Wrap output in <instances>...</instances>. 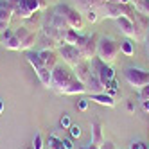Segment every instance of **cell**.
Listing matches in <instances>:
<instances>
[{
	"mask_svg": "<svg viewBox=\"0 0 149 149\" xmlns=\"http://www.w3.org/2000/svg\"><path fill=\"white\" fill-rule=\"evenodd\" d=\"M50 88H54L61 93L74 95V93H84L86 86L84 83L76 77V74H72L67 67L56 65V68L52 70V81H50Z\"/></svg>",
	"mask_w": 149,
	"mask_h": 149,
	"instance_id": "obj_1",
	"label": "cell"
},
{
	"mask_svg": "<svg viewBox=\"0 0 149 149\" xmlns=\"http://www.w3.org/2000/svg\"><path fill=\"white\" fill-rule=\"evenodd\" d=\"M36 40V34L25 25H20L18 29L13 31V36L4 41V47L9 50H27L33 47Z\"/></svg>",
	"mask_w": 149,
	"mask_h": 149,
	"instance_id": "obj_2",
	"label": "cell"
},
{
	"mask_svg": "<svg viewBox=\"0 0 149 149\" xmlns=\"http://www.w3.org/2000/svg\"><path fill=\"white\" fill-rule=\"evenodd\" d=\"M54 11L68 24L70 29H76L77 33L84 29V20H83V16H81V13L77 11V9H74V7H70L67 4H58L54 7Z\"/></svg>",
	"mask_w": 149,
	"mask_h": 149,
	"instance_id": "obj_3",
	"label": "cell"
},
{
	"mask_svg": "<svg viewBox=\"0 0 149 149\" xmlns=\"http://www.w3.org/2000/svg\"><path fill=\"white\" fill-rule=\"evenodd\" d=\"M120 52V43L115 41L113 38H101L97 41V58L104 63H111L117 59Z\"/></svg>",
	"mask_w": 149,
	"mask_h": 149,
	"instance_id": "obj_4",
	"label": "cell"
},
{
	"mask_svg": "<svg viewBox=\"0 0 149 149\" xmlns=\"http://www.w3.org/2000/svg\"><path fill=\"white\" fill-rule=\"evenodd\" d=\"M101 11H102V16L113 18V20L120 18V16H127V18L135 20V15H136V9L131 4H115V2H106L101 7Z\"/></svg>",
	"mask_w": 149,
	"mask_h": 149,
	"instance_id": "obj_5",
	"label": "cell"
},
{
	"mask_svg": "<svg viewBox=\"0 0 149 149\" xmlns=\"http://www.w3.org/2000/svg\"><path fill=\"white\" fill-rule=\"evenodd\" d=\"M90 65H92V68L95 70L93 74H95V76L99 77V81L104 84V88L108 90L110 84L115 81V72H113V68L108 65V63H104L102 59H99V58H93Z\"/></svg>",
	"mask_w": 149,
	"mask_h": 149,
	"instance_id": "obj_6",
	"label": "cell"
},
{
	"mask_svg": "<svg viewBox=\"0 0 149 149\" xmlns=\"http://www.w3.org/2000/svg\"><path fill=\"white\" fill-rule=\"evenodd\" d=\"M97 36L92 34V36H81L79 34V40H77V43L76 47L79 49V52L83 54L84 59H88L92 61L93 58H97Z\"/></svg>",
	"mask_w": 149,
	"mask_h": 149,
	"instance_id": "obj_7",
	"label": "cell"
},
{
	"mask_svg": "<svg viewBox=\"0 0 149 149\" xmlns=\"http://www.w3.org/2000/svg\"><path fill=\"white\" fill-rule=\"evenodd\" d=\"M124 77L136 90H140V88L146 86V84H149V72H146L142 68H135V67L126 68L124 70Z\"/></svg>",
	"mask_w": 149,
	"mask_h": 149,
	"instance_id": "obj_8",
	"label": "cell"
},
{
	"mask_svg": "<svg viewBox=\"0 0 149 149\" xmlns=\"http://www.w3.org/2000/svg\"><path fill=\"white\" fill-rule=\"evenodd\" d=\"M36 11H40L38 0H16L15 4V16L20 20H29Z\"/></svg>",
	"mask_w": 149,
	"mask_h": 149,
	"instance_id": "obj_9",
	"label": "cell"
},
{
	"mask_svg": "<svg viewBox=\"0 0 149 149\" xmlns=\"http://www.w3.org/2000/svg\"><path fill=\"white\" fill-rule=\"evenodd\" d=\"M59 54L63 58V61L67 63V65H70L72 68H76L81 61H84L83 54L79 52V49L76 45H59Z\"/></svg>",
	"mask_w": 149,
	"mask_h": 149,
	"instance_id": "obj_10",
	"label": "cell"
},
{
	"mask_svg": "<svg viewBox=\"0 0 149 149\" xmlns=\"http://www.w3.org/2000/svg\"><path fill=\"white\" fill-rule=\"evenodd\" d=\"M15 4L16 0H0V34L9 29V24L15 16Z\"/></svg>",
	"mask_w": 149,
	"mask_h": 149,
	"instance_id": "obj_11",
	"label": "cell"
},
{
	"mask_svg": "<svg viewBox=\"0 0 149 149\" xmlns=\"http://www.w3.org/2000/svg\"><path fill=\"white\" fill-rule=\"evenodd\" d=\"M38 56H40L41 65H43L45 68H49V70H54V68H56V65H58V56H56V52L52 50V49H43V50H40Z\"/></svg>",
	"mask_w": 149,
	"mask_h": 149,
	"instance_id": "obj_12",
	"label": "cell"
},
{
	"mask_svg": "<svg viewBox=\"0 0 149 149\" xmlns=\"http://www.w3.org/2000/svg\"><path fill=\"white\" fill-rule=\"evenodd\" d=\"M117 24H119V29H120L122 34H126L127 38H135L136 40V29H135V22L131 18L120 16V18H117Z\"/></svg>",
	"mask_w": 149,
	"mask_h": 149,
	"instance_id": "obj_13",
	"label": "cell"
},
{
	"mask_svg": "<svg viewBox=\"0 0 149 149\" xmlns=\"http://www.w3.org/2000/svg\"><path fill=\"white\" fill-rule=\"evenodd\" d=\"M90 101H95V102H99L102 106H108V108H113L115 106V99L106 92L104 93H90Z\"/></svg>",
	"mask_w": 149,
	"mask_h": 149,
	"instance_id": "obj_14",
	"label": "cell"
},
{
	"mask_svg": "<svg viewBox=\"0 0 149 149\" xmlns=\"http://www.w3.org/2000/svg\"><path fill=\"white\" fill-rule=\"evenodd\" d=\"M101 127H102V126H101L99 120H93V124H92V142L97 144V146H101V144L104 142V136H102Z\"/></svg>",
	"mask_w": 149,
	"mask_h": 149,
	"instance_id": "obj_15",
	"label": "cell"
},
{
	"mask_svg": "<svg viewBox=\"0 0 149 149\" xmlns=\"http://www.w3.org/2000/svg\"><path fill=\"white\" fill-rule=\"evenodd\" d=\"M120 52H122L124 56H127V58H131L135 54V43H133L130 38L120 41Z\"/></svg>",
	"mask_w": 149,
	"mask_h": 149,
	"instance_id": "obj_16",
	"label": "cell"
},
{
	"mask_svg": "<svg viewBox=\"0 0 149 149\" xmlns=\"http://www.w3.org/2000/svg\"><path fill=\"white\" fill-rule=\"evenodd\" d=\"M106 2H110V0H79V4L84 7V9H101Z\"/></svg>",
	"mask_w": 149,
	"mask_h": 149,
	"instance_id": "obj_17",
	"label": "cell"
},
{
	"mask_svg": "<svg viewBox=\"0 0 149 149\" xmlns=\"http://www.w3.org/2000/svg\"><path fill=\"white\" fill-rule=\"evenodd\" d=\"M49 149H65L63 140H59L56 135H49Z\"/></svg>",
	"mask_w": 149,
	"mask_h": 149,
	"instance_id": "obj_18",
	"label": "cell"
},
{
	"mask_svg": "<svg viewBox=\"0 0 149 149\" xmlns=\"http://www.w3.org/2000/svg\"><path fill=\"white\" fill-rule=\"evenodd\" d=\"M138 97H140V101H149V84H146L144 88H140V92H138Z\"/></svg>",
	"mask_w": 149,
	"mask_h": 149,
	"instance_id": "obj_19",
	"label": "cell"
},
{
	"mask_svg": "<svg viewBox=\"0 0 149 149\" xmlns=\"http://www.w3.org/2000/svg\"><path fill=\"white\" fill-rule=\"evenodd\" d=\"M33 144H34L33 149H43V146H45V144H43V136L38 133V135L34 136V142H33Z\"/></svg>",
	"mask_w": 149,
	"mask_h": 149,
	"instance_id": "obj_20",
	"label": "cell"
},
{
	"mask_svg": "<svg viewBox=\"0 0 149 149\" xmlns=\"http://www.w3.org/2000/svg\"><path fill=\"white\" fill-rule=\"evenodd\" d=\"M97 11H95V9H86V20H88V22H97Z\"/></svg>",
	"mask_w": 149,
	"mask_h": 149,
	"instance_id": "obj_21",
	"label": "cell"
},
{
	"mask_svg": "<svg viewBox=\"0 0 149 149\" xmlns=\"http://www.w3.org/2000/svg\"><path fill=\"white\" fill-rule=\"evenodd\" d=\"M68 130H70V136H72V138H79V136H81V127H79V126L72 124Z\"/></svg>",
	"mask_w": 149,
	"mask_h": 149,
	"instance_id": "obj_22",
	"label": "cell"
},
{
	"mask_svg": "<svg viewBox=\"0 0 149 149\" xmlns=\"http://www.w3.org/2000/svg\"><path fill=\"white\" fill-rule=\"evenodd\" d=\"M130 149H149V146L144 144V142H140V140H136V142H131Z\"/></svg>",
	"mask_w": 149,
	"mask_h": 149,
	"instance_id": "obj_23",
	"label": "cell"
},
{
	"mask_svg": "<svg viewBox=\"0 0 149 149\" xmlns=\"http://www.w3.org/2000/svg\"><path fill=\"white\" fill-rule=\"evenodd\" d=\"M77 110H79V111H86V110H88V99L77 101Z\"/></svg>",
	"mask_w": 149,
	"mask_h": 149,
	"instance_id": "obj_24",
	"label": "cell"
},
{
	"mask_svg": "<svg viewBox=\"0 0 149 149\" xmlns=\"http://www.w3.org/2000/svg\"><path fill=\"white\" fill-rule=\"evenodd\" d=\"M59 124H61V127H70V126H72L70 117H68V115H63V117H61V120H59Z\"/></svg>",
	"mask_w": 149,
	"mask_h": 149,
	"instance_id": "obj_25",
	"label": "cell"
},
{
	"mask_svg": "<svg viewBox=\"0 0 149 149\" xmlns=\"http://www.w3.org/2000/svg\"><path fill=\"white\" fill-rule=\"evenodd\" d=\"M99 149H115V146H113V142H102L99 146Z\"/></svg>",
	"mask_w": 149,
	"mask_h": 149,
	"instance_id": "obj_26",
	"label": "cell"
},
{
	"mask_svg": "<svg viewBox=\"0 0 149 149\" xmlns=\"http://www.w3.org/2000/svg\"><path fill=\"white\" fill-rule=\"evenodd\" d=\"M63 146H65V149H74V144H72L70 138H65V140H63Z\"/></svg>",
	"mask_w": 149,
	"mask_h": 149,
	"instance_id": "obj_27",
	"label": "cell"
},
{
	"mask_svg": "<svg viewBox=\"0 0 149 149\" xmlns=\"http://www.w3.org/2000/svg\"><path fill=\"white\" fill-rule=\"evenodd\" d=\"M110 2H115V4H130V0H110Z\"/></svg>",
	"mask_w": 149,
	"mask_h": 149,
	"instance_id": "obj_28",
	"label": "cell"
},
{
	"mask_svg": "<svg viewBox=\"0 0 149 149\" xmlns=\"http://www.w3.org/2000/svg\"><path fill=\"white\" fill-rule=\"evenodd\" d=\"M144 41H146V47L149 49V31H147V33H146V38H144Z\"/></svg>",
	"mask_w": 149,
	"mask_h": 149,
	"instance_id": "obj_29",
	"label": "cell"
},
{
	"mask_svg": "<svg viewBox=\"0 0 149 149\" xmlns=\"http://www.w3.org/2000/svg\"><path fill=\"white\" fill-rule=\"evenodd\" d=\"M84 149H99V146H97V144H93V142H92V144H90L88 147H84Z\"/></svg>",
	"mask_w": 149,
	"mask_h": 149,
	"instance_id": "obj_30",
	"label": "cell"
},
{
	"mask_svg": "<svg viewBox=\"0 0 149 149\" xmlns=\"http://www.w3.org/2000/svg\"><path fill=\"white\" fill-rule=\"evenodd\" d=\"M142 106H144V110H146V111H149V101H144Z\"/></svg>",
	"mask_w": 149,
	"mask_h": 149,
	"instance_id": "obj_31",
	"label": "cell"
},
{
	"mask_svg": "<svg viewBox=\"0 0 149 149\" xmlns=\"http://www.w3.org/2000/svg\"><path fill=\"white\" fill-rule=\"evenodd\" d=\"M2 111H4V101L0 99V113H2Z\"/></svg>",
	"mask_w": 149,
	"mask_h": 149,
	"instance_id": "obj_32",
	"label": "cell"
}]
</instances>
